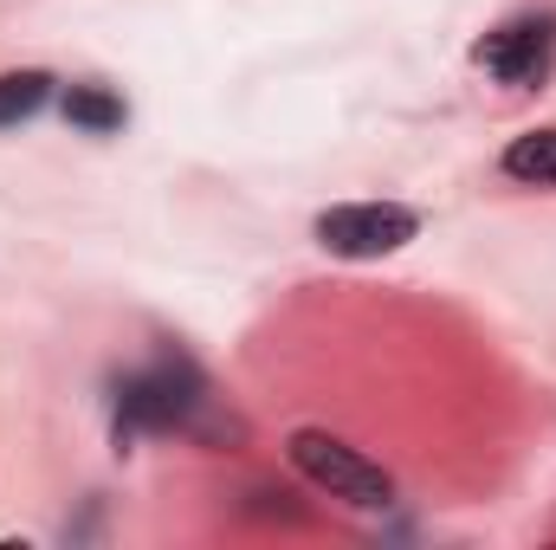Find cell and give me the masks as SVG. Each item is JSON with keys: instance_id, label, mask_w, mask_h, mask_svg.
Instances as JSON below:
<instances>
[{"instance_id": "5b68a950", "label": "cell", "mask_w": 556, "mask_h": 550, "mask_svg": "<svg viewBox=\"0 0 556 550\" xmlns=\"http://www.w3.org/2000/svg\"><path fill=\"white\" fill-rule=\"evenodd\" d=\"M498 168H505L511 182H525V188H556V124L511 137L505 155H498Z\"/></svg>"}, {"instance_id": "52a82bcc", "label": "cell", "mask_w": 556, "mask_h": 550, "mask_svg": "<svg viewBox=\"0 0 556 550\" xmlns=\"http://www.w3.org/2000/svg\"><path fill=\"white\" fill-rule=\"evenodd\" d=\"M52 98V78L46 72H0V130H13V124H26L39 104Z\"/></svg>"}, {"instance_id": "7a4b0ae2", "label": "cell", "mask_w": 556, "mask_h": 550, "mask_svg": "<svg viewBox=\"0 0 556 550\" xmlns=\"http://www.w3.org/2000/svg\"><path fill=\"white\" fill-rule=\"evenodd\" d=\"M285 453H291V466H298L317 492H330V499H343V505H356V512H382V505L395 499V479H389L369 453H356L350 440H337V434H324V427H298V434L285 440Z\"/></svg>"}, {"instance_id": "8992f818", "label": "cell", "mask_w": 556, "mask_h": 550, "mask_svg": "<svg viewBox=\"0 0 556 550\" xmlns=\"http://www.w3.org/2000/svg\"><path fill=\"white\" fill-rule=\"evenodd\" d=\"M59 111H65V124L85 130V137H111V130H124V117H130L124 98H111V91H98V85H65Z\"/></svg>"}, {"instance_id": "277c9868", "label": "cell", "mask_w": 556, "mask_h": 550, "mask_svg": "<svg viewBox=\"0 0 556 550\" xmlns=\"http://www.w3.org/2000/svg\"><path fill=\"white\" fill-rule=\"evenodd\" d=\"M472 59H479L498 85H511V91L544 85L551 65H556V13H518V20H505L498 33H485V39L472 46Z\"/></svg>"}, {"instance_id": "3957f363", "label": "cell", "mask_w": 556, "mask_h": 550, "mask_svg": "<svg viewBox=\"0 0 556 550\" xmlns=\"http://www.w3.org/2000/svg\"><path fill=\"white\" fill-rule=\"evenodd\" d=\"M420 234V214L402 201H343L317 214V247L337 260H389Z\"/></svg>"}, {"instance_id": "6da1fadb", "label": "cell", "mask_w": 556, "mask_h": 550, "mask_svg": "<svg viewBox=\"0 0 556 550\" xmlns=\"http://www.w3.org/2000/svg\"><path fill=\"white\" fill-rule=\"evenodd\" d=\"M130 434H207V440H220L207 427V383L194 376L188 357H162V363L117 383V440H130Z\"/></svg>"}]
</instances>
